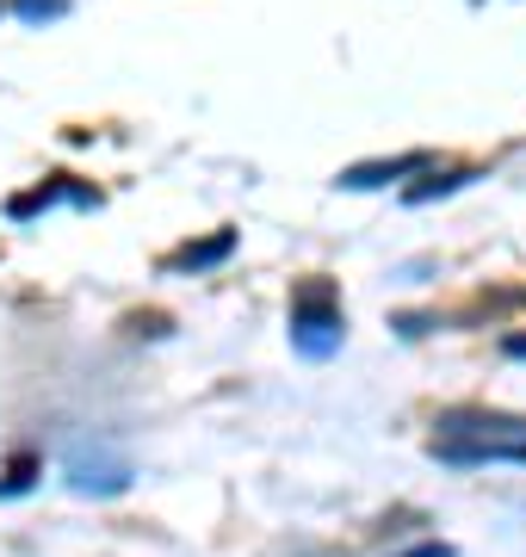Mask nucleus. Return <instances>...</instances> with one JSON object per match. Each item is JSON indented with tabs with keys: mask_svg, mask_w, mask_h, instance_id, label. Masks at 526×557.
<instances>
[{
	"mask_svg": "<svg viewBox=\"0 0 526 557\" xmlns=\"http://www.w3.org/2000/svg\"><path fill=\"white\" fill-rule=\"evenodd\" d=\"M347 341V317H341V298L328 278H304L291 292V347L304 359H335Z\"/></svg>",
	"mask_w": 526,
	"mask_h": 557,
	"instance_id": "f03ea898",
	"label": "nucleus"
},
{
	"mask_svg": "<svg viewBox=\"0 0 526 557\" xmlns=\"http://www.w3.org/2000/svg\"><path fill=\"white\" fill-rule=\"evenodd\" d=\"M508 354H514V359H526V335H514V341H508Z\"/></svg>",
	"mask_w": 526,
	"mask_h": 557,
	"instance_id": "1a4fd4ad",
	"label": "nucleus"
},
{
	"mask_svg": "<svg viewBox=\"0 0 526 557\" xmlns=\"http://www.w3.org/2000/svg\"><path fill=\"white\" fill-rule=\"evenodd\" d=\"M100 205V193H87V186H68V174H57L50 186H38V193H25V199H13L7 205V218L13 223H25V218H38V211H50V205Z\"/></svg>",
	"mask_w": 526,
	"mask_h": 557,
	"instance_id": "7ed1b4c3",
	"label": "nucleus"
},
{
	"mask_svg": "<svg viewBox=\"0 0 526 557\" xmlns=\"http://www.w3.org/2000/svg\"><path fill=\"white\" fill-rule=\"evenodd\" d=\"M13 13H20L25 25H43V20H62L68 0H13Z\"/></svg>",
	"mask_w": 526,
	"mask_h": 557,
	"instance_id": "0eeeda50",
	"label": "nucleus"
},
{
	"mask_svg": "<svg viewBox=\"0 0 526 557\" xmlns=\"http://www.w3.org/2000/svg\"><path fill=\"white\" fill-rule=\"evenodd\" d=\"M427 156H397V161H360V168H347L341 186L347 193H372V186H390V180H403V174H422Z\"/></svg>",
	"mask_w": 526,
	"mask_h": 557,
	"instance_id": "20e7f679",
	"label": "nucleus"
},
{
	"mask_svg": "<svg viewBox=\"0 0 526 557\" xmlns=\"http://www.w3.org/2000/svg\"><path fill=\"white\" fill-rule=\"evenodd\" d=\"M397 557H459V552L440 545V539H422V545H409V552H397Z\"/></svg>",
	"mask_w": 526,
	"mask_h": 557,
	"instance_id": "6e6552de",
	"label": "nucleus"
},
{
	"mask_svg": "<svg viewBox=\"0 0 526 557\" xmlns=\"http://www.w3.org/2000/svg\"><path fill=\"white\" fill-rule=\"evenodd\" d=\"M62 483L75 490V496H124L130 483H137V465H130V453H124L112 434H75L68 446H62Z\"/></svg>",
	"mask_w": 526,
	"mask_h": 557,
	"instance_id": "f257e3e1",
	"label": "nucleus"
},
{
	"mask_svg": "<svg viewBox=\"0 0 526 557\" xmlns=\"http://www.w3.org/2000/svg\"><path fill=\"white\" fill-rule=\"evenodd\" d=\"M471 180H484L477 168H459V174H434V180H422V186H409L403 199L409 205H434V199H452L459 186H471Z\"/></svg>",
	"mask_w": 526,
	"mask_h": 557,
	"instance_id": "423d86ee",
	"label": "nucleus"
},
{
	"mask_svg": "<svg viewBox=\"0 0 526 557\" xmlns=\"http://www.w3.org/2000/svg\"><path fill=\"white\" fill-rule=\"evenodd\" d=\"M229 255H236V230H217L211 242H186L174 255V273H204V267H223Z\"/></svg>",
	"mask_w": 526,
	"mask_h": 557,
	"instance_id": "39448f33",
	"label": "nucleus"
}]
</instances>
